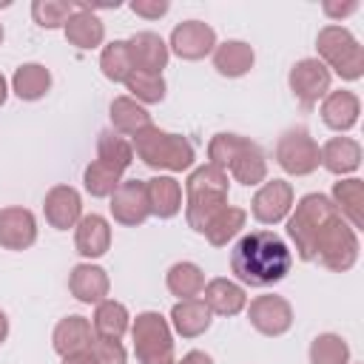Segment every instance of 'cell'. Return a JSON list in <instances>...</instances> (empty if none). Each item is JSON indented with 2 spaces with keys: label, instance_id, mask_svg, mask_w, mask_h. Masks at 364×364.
<instances>
[{
  "label": "cell",
  "instance_id": "cell-1",
  "mask_svg": "<svg viewBox=\"0 0 364 364\" xmlns=\"http://www.w3.org/2000/svg\"><path fill=\"white\" fill-rule=\"evenodd\" d=\"M290 270H293L290 245L267 228L239 236L230 250V273L242 287H273L284 282Z\"/></svg>",
  "mask_w": 364,
  "mask_h": 364
},
{
  "label": "cell",
  "instance_id": "cell-2",
  "mask_svg": "<svg viewBox=\"0 0 364 364\" xmlns=\"http://www.w3.org/2000/svg\"><path fill=\"white\" fill-rule=\"evenodd\" d=\"M228 193H230V176L205 162L191 168L188 179H185V222L193 233H205L208 222L228 205Z\"/></svg>",
  "mask_w": 364,
  "mask_h": 364
},
{
  "label": "cell",
  "instance_id": "cell-3",
  "mask_svg": "<svg viewBox=\"0 0 364 364\" xmlns=\"http://www.w3.org/2000/svg\"><path fill=\"white\" fill-rule=\"evenodd\" d=\"M134 156L156 173H182L196 162V148L188 136L165 131L159 125H148L136 136H131Z\"/></svg>",
  "mask_w": 364,
  "mask_h": 364
},
{
  "label": "cell",
  "instance_id": "cell-4",
  "mask_svg": "<svg viewBox=\"0 0 364 364\" xmlns=\"http://www.w3.org/2000/svg\"><path fill=\"white\" fill-rule=\"evenodd\" d=\"M316 51L318 60L327 65V71L338 74L344 82H355L364 77V46L347 26L341 23L321 26L316 34Z\"/></svg>",
  "mask_w": 364,
  "mask_h": 364
},
{
  "label": "cell",
  "instance_id": "cell-5",
  "mask_svg": "<svg viewBox=\"0 0 364 364\" xmlns=\"http://www.w3.org/2000/svg\"><path fill=\"white\" fill-rule=\"evenodd\" d=\"M336 205L330 202L327 193H304L299 202H293V210L287 213L284 219V228H287V236L296 247V256L301 262H313V245H316V236L318 230L336 216Z\"/></svg>",
  "mask_w": 364,
  "mask_h": 364
},
{
  "label": "cell",
  "instance_id": "cell-6",
  "mask_svg": "<svg viewBox=\"0 0 364 364\" xmlns=\"http://www.w3.org/2000/svg\"><path fill=\"white\" fill-rule=\"evenodd\" d=\"M361 253V242H358V230L341 219V213H336L316 236L313 245V262H318L321 267L333 270V273H347L355 267Z\"/></svg>",
  "mask_w": 364,
  "mask_h": 364
},
{
  "label": "cell",
  "instance_id": "cell-7",
  "mask_svg": "<svg viewBox=\"0 0 364 364\" xmlns=\"http://www.w3.org/2000/svg\"><path fill=\"white\" fill-rule=\"evenodd\" d=\"M131 341L139 364H173V330L159 310H142L131 318Z\"/></svg>",
  "mask_w": 364,
  "mask_h": 364
},
{
  "label": "cell",
  "instance_id": "cell-8",
  "mask_svg": "<svg viewBox=\"0 0 364 364\" xmlns=\"http://www.w3.org/2000/svg\"><path fill=\"white\" fill-rule=\"evenodd\" d=\"M273 156H276V165L287 176H310L321 168L318 142L313 139V134L304 125H293V128L282 131V136L276 139Z\"/></svg>",
  "mask_w": 364,
  "mask_h": 364
},
{
  "label": "cell",
  "instance_id": "cell-9",
  "mask_svg": "<svg viewBox=\"0 0 364 364\" xmlns=\"http://www.w3.org/2000/svg\"><path fill=\"white\" fill-rule=\"evenodd\" d=\"M330 82H333V74L327 71V65L318 57H301L287 71V85L301 108L318 105L327 97Z\"/></svg>",
  "mask_w": 364,
  "mask_h": 364
},
{
  "label": "cell",
  "instance_id": "cell-10",
  "mask_svg": "<svg viewBox=\"0 0 364 364\" xmlns=\"http://www.w3.org/2000/svg\"><path fill=\"white\" fill-rule=\"evenodd\" d=\"M247 321L256 333L267 336V338H279L293 327V304L284 296L276 293H264L247 301Z\"/></svg>",
  "mask_w": 364,
  "mask_h": 364
},
{
  "label": "cell",
  "instance_id": "cell-11",
  "mask_svg": "<svg viewBox=\"0 0 364 364\" xmlns=\"http://www.w3.org/2000/svg\"><path fill=\"white\" fill-rule=\"evenodd\" d=\"M293 202L296 191L287 179H264L250 199V216L259 225H279L293 210Z\"/></svg>",
  "mask_w": 364,
  "mask_h": 364
},
{
  "label": "cell",
  "instance_id": "cell-12",
  "mask_svg": "<svg viewBox=\"0 0 364 364\" xmlns=\"http://www.w3.org/2000/svg\"><path fill=\"white\" fill-rule=\"evenodd\" d=\"M213 48H216V31L205 20H182L173 26L168 37V51L185 63L205 60L208 54H213Z\"/></svg>",
  "mask_w": 364,
  "mask_h": 364
},
{
  "label": "cell",
  "instance_id": "cell-13",
  "mask_svg": "<svg viewBox=\"0 0 364 364\" xmlns=\"http://www.w3.org/2000/svg\"><path fill=\"white\" fill-rule=\"evenodd\" d=\"M108 199H111L108 205L111 216L122 228H139L151 216L148 196H145V179H122Z\"/></svg>",
  "mask_w": 364,
  "mask_h": 364
},
{
  "label": "cell",
  "instance_id": "cell-14",
  "mask_svg": "<svg viewBox=\"0 0 364 364\" xmlns=\"http://www.w3.org/2000/svg\"><path fill=\"white\" fill-rule=\"evenodd\" d=\"M37 242V216L23 205L0 208V247L3 250H28Z\"/></svg>",
  "mask_w": 364,
  "mask_h": 364
},
{
  "label": "cell",
  "instance_id": "cell-15",
  "mask_svg": "<svg viewBox=\"0 0 364 364\" xmlns=\"http://www.w3.org/2000/svg\"><path fill=\"white\" fill-rule=\"evenodd\" d=\"M46 222L54 230H71L82 219V196L74 185H54L43 199Z\"/></svg>",
  "mask_w": 364,
  "mask_h": 364
},
{
  "label": "cell",
  "instance_id": "cell-16",
  "mask_svg": "<svg viewBox=\"0 0 364 364\" xmlns=\"http://www.w3.org/2000/svg\"><path fill=\"white\" fill-rule=\"evenodd\" d=\"M68 293L80 304H94L97 307L111 293V276H108L105 267H100L94 262H80L68 273Z\"/></svg>",
  "mask_w": 364,
  "mask_h": 364
},
{
  "label": "cell",
  "instance_id": "cell-17",
  "mask_svg": "<svg viewBox=\"0 0 364 364\" xmlns=\"http://www.w3.org/2000/svg\"><path fill=\"white\" fill-rule=\"evenodd\" d=\"M63 34H65L68 46H74L80 51H94L105 43V23L100 20V14L94 9H88V3L77 0L74 14L63 26Z\"/></svg>",
  "mask_w": 364,
  "mask_h": 364
},
{
  "label": "cell",
  "instance_id": "cell-18",
  "mask_svg": "<svg viewBox=\"0 0 364 364\" xmlns=\"http://www.w3.org/2000/svg\"><path fill=\"white\" fill-rule=\"evenodd\" d=\"M318 114H321V122L336 131V134H347L358 125V117H361V100L355 91L350 88H338V91H327V97L321 100L318 105Z\"/></svg>",
  "mask_w": 364,
  "mask_h": 364
},
{
  "label": "cell",
  "instance_id": "cell-19",
  "mask_svg": "<svg viewBox=\"0 0 364 364\" xmlns=\"http://www.w3.org/2000/svg\"><path fill=\"white\" fill-rule=\"evenodd\" d=\"M128 57L134 71H151V74H162V68H168L171 51L168 43L156 34V31H134L128 40Z\"/></svg>",
  "mask_w": 364,
  "mask_h": 364
},
{
  "label": "cell",
  "instance_id": "cell-20",
  "mask_svg": "<svg viewBox=\"0 0 364 364\" xmlns=\"http://www.w3.org/2000/svg\"><path fill=\"white\" fill-rule=\"evenodd\" d=\"M74 247L85 262H94L111 250V222L102 213H82L74 228Z\"/></svg>",
  "mask_w": 364,
  "mask_h": 364
},
{
  "label": "cell",
  "instance_id": "cell-21",
  "mask_svg": "<svg viewBox=\"0 0 364 364\" xmlns=\"http://www.w3.org/2000/svg\"><path fill=\"white\" fill-rule=\"evenodd\" d=\"M321 151V168L330 171L333 176L344 179L350 173H355L361 168V159H364V151H361V142L353 139V136H330L324 145H318Z\"/></svg>",
  "mask_w": 364,
  "mask_h": 364
},
{
  "label": "cell",
  "instance_id": "cell-22",
  "mask_svg": "<svg viewBox=\"0 0 364 364\" xmlns=\"http://www.w3.org/2000/svg\"><path fill=\"white\" fill-rule=\"evenodd\" d=\"M208 310L213 316H222V318H230V316H239L245 307H247V293L239 282L233 279H225V276H216L210 282H205V290L199 296Z\"/></svg>",
  "mask_w": 364,
  "mask_h": 364
},
{
  "label": "cell",
  "instance_id": "cell-23",
  "mask_svg": "<svg viewBox=\"0 0 364 364\" xmlns=\"http://www.w3.org/2000/svg\"><path fill=\"white\" fill-rule=\"evenodd\" d=\"M145 196H148V210L156 219H173L182 210V185L171 173H156L145 179Z\"/></svg>",
  "mask_w": 364,
  "mask_h": 364
},
{
  "label": "cell",
  "instance_id": "cell-24",
  "mask_svg": "<svg viewBox=\"0 0 364 364\" xmlns=\"http://www.w3.org/2000/svg\"><path fill=\"white\" fill-rule=\"evenodd\" d=\"M168 324L176 336L182 338H199L210 330L213 324V313L208 310V304L196 296V299H182L171 307V316H168Z\"/></svg>",
  "mask_w": 364,
  "mask_h": 364
},
{
  "label": "cell",
  "instance_id": "cell-25",
  "mask_svg": "<svg viewBox=\"0 0 364 364\" xmlns=\"http://www.w3.org/2000/svg\"><path fill=\"white\" fill-rule=\"evenodd\" d=\"M225 173L245 185V188H253V185H262L267 179V154L262 151L259 142L253 139H245V145L236 151V156L230 159V165L225 168Z\"/></svg>",
  "mask_w": 364,
  "mask_h": 364
},
{
  "label": "cell",
  "instance_id": "cell-26",
  "mask_svg": "<svg viewBox=\"0 0 364 364\" xmlns=\"http://www.w3.org/2000/svg\"><path fill=\"white\" fill-rule=\"evenodd\" d=\"M210 60H213V68H216L219 77L239 80V77H245V74L253 68L256 51H253V46L245 43V40H225V43H216Z\"/></svg>",
  "mask_w": 364,
  "mask_h": 364
},
{
  "label": "cell",
  "instance_id": "cell-27",
  "mask_svg": "<svg viewBox=\"0 0 364 364\" xmlns=\"http://www.w3.org/2000/svg\"><path fill=\"white\" fill-rule=\"evenodd\" d=\"M91 338H94L91 321H88L85 316H77V313H74V316H65V318H60V321L54 324L51 347H54V353H57L60 358H65V355H71V353L88 350Z\"/></svg>",
  "mask_w": 364,
  "mask_h": 364
},
{
  "label": "cell",
  "instance_id": "cell-28",
  "mask_svg": "<svg viewBox=\"0 0 364 364\" xmlns=\"http://www.w3.org/2000/svg\"><path fill=\"white\" fill-rule=\"evenodd\" d=\"M330 202L336 205L344 222H350L355 230L364 228V182L358 176H344L333 182Z\"/></svg>",
  "mask_w": 364,
  "mask_h": 364
},
{
  "label": "cell",
  "instance_id": "cell-29",
  "mask_svg": "<svg viewBox=\"0 0 364 364\" xmlns=\"http://www.w3.org/2000/svg\"><path fill=\"white\" fill-rule=\"evenodd\" d=\"M108 117H111V131H117L122 136H136L139 131H145L148 125H154L148 108L139 105L136 100H131L128 94H119V97L111 100Z\"/></svg>",
  "mask_w": 364,
  "mask_h": 364
},
{
  "label": "cell",
  "instance_id": "cell-30",
  "mask_svg": "<svg viewBox=\"0 0 364 364\" xmlns=\"http://www.w3.org/2000/svg\"><path fill=\"white\" fill-rule=\"evenodd\" d=\"M11 91L23 102H37L51 91V71L43 63H23L11 74Z\"/></svg>",
  "mask_w": 364,
  "mask_h": 364
},
{
  "label": "cell",
  "instance_id": "cell-31",
  "mask_svg": "<svg viewBox=\"0 0 364 364\" xmlns=\"http://www.w3.org/2000/svg\"><path fill=\"white\" fill-rule=\"evenodd\" d=\"M165 287H168V293L176 296L179 301H182V299H196V296H202V290H205V270H202L196 262H188V259L173 262V264L168 267V273H165Z\"/></svg>",
  "mask_w": 364,
  "mask_h": 364
},
{
  "label": "cell",
  "instance_id": "cell-32",
  "mask_svg": "<svg viewBox=\"0 0 364 364\" xmlns=\"http://www.w3.org/2000/svg\"><path fill=\"white\" fill-rule=\"evenodd\" d=\"M91 327H94V336H102V338H122L128 330H131V313L122 301L117 299H105L94 307V316H91Z\"/></svg>",
  "mask_w": 364,
  "mask_h": 364
},
{
  "label": "cell",
  "instance_id": "cell-33",
  "mask_svg": "<svg viewBox=\"0 0 364 364\" xmlns=\"http://www.w3.org/2000/svg\"><path fill=\"white\" fill-rule=\"evenodd\" d=\"M245 222H247V210H245V208L225 205V208L208 222V228H205L202 236L208 239V245H213V247H225L228 242H233V239L242 233Z\"/></svg>",
  "mask_w": 364,
  "mask_h": 364
},
{
  "label": "cell",
  "instance_id": "cell-34",
  "mask_svg": "<svg viewBox=\"0 0 364 364\" xmlns=\"http://www.w3.org/2000/svg\"><path fill=\"white\" fill-rule=\"evenodd\" d=\"M122 173L125 171H119V168H114L102 159H91L82 171V188L94 199H108L117 191V185L122 182Z\"/></svg>",
  "mask_w": 364,
  "mask_h": 364
},
{
  "label": "cell",
  "instance_id": "cell-35",
  "mask_svg": "<svg viewBox=\"0 0 364 364\" xmlns=\"http://www.w3.org/2000/svg\"><path fill=\"white\" fill-rule=\"evenodd\" d=\"M128 97L136 100L139 105H156L165 100L168 94V82L162 74H151V71H131L128 80L122 82Z\"/></svg>",
  "mask_w": 364,
  "mask_h": 364
},
{
  "label": "cell",
  "instance_id": "cell-36",
  "mask_svg": "<svg viewBox=\"0 0 364 364\" xmlns=\"http://www.w3.org/2000/svg\"><path fill=\"white\" fill-rule=\"evenodd\" d=\"M310 364H350V344L338 333H318L307 350Z\"/></svg>",
  "mask_w": 364,
  "mask_h": 364
},
{
  "label": "cell",
  "instance_id": "cell-37",
  "mask_svg": "<svg viewBox=\"0 0 364 364\" xmlns=\"http://www.w3.org/2000/svg\"><path fill=\"white\" fill-rule=\"evenodd\" d=\"M100 71H102V77L108 82H125L128 80L134 65H131L125 40H111V43L102 46V51H100Z\"/></svg>",
  "mask_w": 364,
  "mask_h": 364
},
{
  "label": "cell",
  "instance_id": "cell-38",
  "mask_svg": "<svg viewBox=\"0 0 364 364\" xmlns=\"http://www.w3.org/2000/svg\"><path fill=\"white\" fill-rule=\"evenodd\" d=\"M97 159H102V162L125 171L134 162V148H131V142L122 134L105 128V131L97 134Z\"/></svg>",
  "mask_w": 364,
  "mask_h": 364
},
{
  "label": "cell",
  "instance_id": "cell-39",
  "mask_svg": "<svg viewBox=\"0 0 364 364\" xmlns=\"http://www.w3.org/2000/svg\"><path fill=\"white\" fill-rule=\"evenodd\" d=\"M74 9H77V0H34L31 20L46 31H54V28L65 26V20L74 14Z\"/></svg>",
  "mask_w": 364,
  "mask_h": 364
},
{
  "label": "cell",
  "instance_id": "cell-40",
  "mask_svg": "<svg viewBox=\"0 0 364 364\" xmlns=\"http://www.w3.org/2000/svg\"><path fill=\"white\" fill-rule=\"evenodd\" d=\"M88 353L94 355L97 364H125V361H128V353H125V347H122L119 338L94 336L91 344H88Z\"/></svg>",
  "mask_w": 364,
  "mask_h": 364
},
{
  "label": "cell",
  "instance_id": "cell-41",
  "mask_svg": "<svg viewBox=\"0 0 364 364\" xmlns=\"http://www.w3.org/2000/svg\"><path fill=\"white\" fill-rule=\"evenodd\" d=\"M128 9L142 20H159L171 11V3L168 0H131Z\"/></svg>",
  "mask_w": 364,
  "mask_h": 364
},
{
  "label": "cell",
  "instance_id": "cell-42",
  "mask_svg": "<svg viewBox=\"0 0 364 364\" xmlns=\"http://www.w3.org/2000/svg\"><path fill=\"white\" fill-rule=\"evenodd\" d=\"M321 11H324L330 20L341 23L344 17H350L353 11H358V0H347V3H333V0H324V3H321Z\"/></svg>",
  "mask_w": 364,
  "mask_h": 364
},
{
  "label": "cell",
  "instance_id": "cell-43",
  "mask_svg": "<svg viewBox=\"0 0 364 364\" xmlns=\"http://www.w3.org/2000/svg\"><path fill=\"white\" fill-rule=\"evenodd\" d=\"M176 364H213V358L205 350H188Z\"/></svg>",
  "mask_w": 364,
  "mask_h": 364
},
{
  "label": "cell",
  "instance_id": "cell-44",
  "mask_svg": "<svg viewBox=\"0 0 364 364\" xmlns=\"http://www.w3.org/2000/svg\"><path fill=\"white\" fill-rule=\"evenodd\" d=\"M63 364H97V361H94V355H91L88 350H82V353H71V355H65Z\"/></svg>",
  "mask_w": 364,
  "mask_h": 364
},
{
  "label": "cell",
  "instance_id": "cell-45",
  "mask_svg": "<svg viewBox=\"0 0 364 364\" xmlns=\"http://www.w3.org/2000/svg\"><path fill=\"white\" fill-rule=\"evenodd\" d=\"M9 338V316H6V310H0V344Z\"/></svg>",
  "mask_w": 364,
  "mask_h": 364
},
{
  "label": "cell",
  "instance_id": "cell-46",
  "mask_svg": "<svg viewBox=\"0 0 364 364\" xmlns=\"http://www.w3.org/2000/svg\"><path fill=\"white\" fill-rule=\"evenodd\" d=\"M9 91H11V88H9V80L0 74V108L6 105V100H9Z\"/></svg>",
  "mask_w": 364,
  "mask_h": 364
},
{
  "label": "cell",
  "instance_id": "cell-47",
  "mask_svg": "<svg viewBox=\"0 0 364 364\" xmlns=\"http://www.w3.org/2000/svg\"><path fill=\"white\" fill-rule=\"evenodd\" d=\"M3 40H6V28H3V23H0V46H3Z\"/></svg>",
  "mask_w": 364,
  "mask_h": 364
},
{
  "label": "cell",
  "instance_id": "cell-48",
  "mask_svg": "<svg viewBox=\"0 0 364 364\" xmlns=\"http://www.w3.org/2000/svg\"><path fill=\"white\" fill-rule=\"evenodd\" d=\"M173 364H176V361H173Z\"/></svg>",
  "mask_w": 364,
  "mask_h": 364
}]
</instances>
